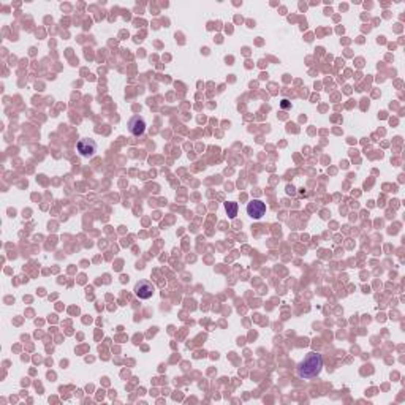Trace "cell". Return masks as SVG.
<instances>
[{"mask_svg":"<svg viewBox=\"0 0 405 405\" xmlns=\"http://www.w3.org/2000/svg\"><path fill=\"white\" fill-rule=\"evenodd\" d=\"M237 209H239L237 202H234V201L225 202V210H226V214H228L229 218H234L237 215Z\"/></svg>","mask_w":405,"mask_h":405,"instance_id":"6","label":"cell"},{"mask_svg":"<svg viewBox=\"0 0 405 405\" xmlns=\"http://www.w3.org/2000/svg\"><path fill=\"white\" fill-rule=\"evenodd\" d=\"M247 214L253 220H260L266 214V204L260 200H252L247 204Z\"/></svg>","mask_w":405,"mask_h":405,"instance_id":"4","label":"cell"},{"mask_svg":"<svg viewBox=\"0 0 405 405\" xmlns=\"http://www.w3.org/2000/svg\"><path fill=\"white\" fill-rule=\"evenodd\" d=\"M135 294H136V298H140V299H149L154 296V293H155V285L149 280H140L136 285H135Z\"/></svg>","mask_w":405,"mask_h":405,"instance_id":"2","label":"cell"},{"mask_svg":"<svg viewBox=\"0 0 405 405\" xmlns=\"http://www.w3.org/2000/svg\"><path fill=\"white\" fill-rule=\"evenodd\" d=\"M128 130L133 136H141L146 132V121L141 116H133L130 121H128Z\"/></svg>","mask_w":405,"mask_h":405,"instance_id":"5","label":"cell"},{"mask_svg":"<svg viewBox=\"0 0 405 405\" xmlns=\"http://www.w3.org/2000/svg\"><path fill=\"white\" fill-rule=\"evenodd\" d=\"M78 152L86 159H92L97 154V143L94 140H89V138H82V140L76 144Z\"/></svg>","mask_w":405,"mask_h":405,"instance_id":"3","label":"cell"},{"mask_svg":"<svg viewBox=\"0 0 405 405\" xmlns=\"http://www.w3.org/2000/svg\"><path fill=\"white\" fill-rule=\"evenodd\" d=\"M321 369H323V358H321L320 353L312 352L309 353L304 360L301 361L299 367H298V375L301 379H314V377H318Z\"/></svg>","mask_w":405,"mask_h":405,"instance_id":"1","label":"cell"},{"mask_svg":"<svg viewBox=\"0 0 405 405\" xmlns=\"http://www.w3.org/2000/svg\"><path fill=\"white\" fill-rule=\"evenodd\" d=\"M280 106H282L283 109H288V108H291V101H288L287 98H283V100H282V103H280Z\"/></svg>","mask_w":405,"mask_h":405,"instance_id":"7","label":"cell"}]
</instances>
